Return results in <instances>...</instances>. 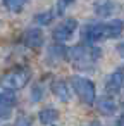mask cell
Here are the masks:
<instances>
[{"label":"cell","instance_id":"6da1fadb","mask_svg":"<svg viewBox=\"0 0 124 126\" xmlns=\"http://www.w3.org/2000/svg\"><path fill=\"white\" fill-rule=\"evenodd\" d=\"M124 30V23L115 19V21H110V23H91V24H86L83 28V38L88 42V43H93V42H100L103 38H117Z\"/></svg>","mask_w":124,"mask_h":126},{"label":"cell","instance_id":"7a4b0ae2","mask_svg":"<svg viewBox=\"0 0 124 126\" xmlns=\"http://www.w3.org/2000/svg\"><path fill=\"white\" fill-rule=\"evenodd\" d=\"M69 59L76 69L88 71V69H93V66L100 59V48L88 47V45H76L69 50Z\"/></svg>","mask_w":124,"mask_h":126},{"label":"cell","instance_id":"3957f363","mask_svg":"<svg viewBox=\"0 0 124 126\" xmlns=\"http://www.w3.org/2000/svg\"><path fill=\"white\" fill-rule=\"evenodd\" d=\"M71 85H72L74 92L78 93V97H79L84 104L91 105V104L95 102L96 93H95V85H93V81H90V79L84 78V76H72Z\"/></svg>","mask_w":124,"mask_h":126},{"label":"cell","instance_id":"277c9868","mask_svg":"<svg viewBox=\"0 0 124 126\" xmlns=\"http://www.w3.org/2000/svg\"><path fill=\"white\" fill-rule=\"evenodd\" d=\"M29 78H31L29 69H17V71L9 73V74L2 79V85H4V88H7L9 92H14V90H19V88L26 86V83L29 81Z\"/></svg>","mask_w":124,"mask_h":126},{"label":"cell","instance_id":"5b68a950","mask_svg":"<svg viewBox=\"0 0 124 126\" xmlns=\"http://www.w3.org/2000/svg\"><path fill=\"white\" fill-rule=\"evenodd\" d=\"M76 28H78L76 19H66L64 23H60L59 26H55L52 36H54L55 42H66V40H69L72 36V33L76 31Z\"/></svg>","mask_w":124,"mask_h":126},{"label":"cell","instance_id":"8992f818","mask_svg":"<svg viewBox=\"0 0 124 126\" xmlns=\"http://www.w3.org/2000/svg\"><path fill=\"white\" fill-rule=\"evenodd\" d=\"M122 85H124V67H119V69H115V71L107 78L105 90H107L109 95H115V93L121 92Z\"/></svg>","mask_w":124,"mask_h":126},{"label":"cell","instance_id":"52a82bcc","mask_svg":"<svg viewBox=\"0 0 124 126\" xmlns=\"http://www.w3.org/2000/svg\"><path fill=\"white\" fill-rule=\"evenodd\" d=\"M24 43L29 48H40L43 45V33L40 31V28H29L24 33Z\"/></svg>","mask_w":124,"mask_h":126},{"label":"cell","instance_id":"ba28073f","mask_svg":"<svg viewBox=\"0 0 124 126\" xmlns=\"http://www.w3.org/2000/svg\"><path fill=\"white\" fill-rule=\"evenodd\" d=\"M14 105H16V97L11 92L9 93H0V119L9 117Z\"/></svg>","mask_w":124,"mask_h":126},{"label":"cell","instance_id":"9c48e42d","mask_svg":"<svg viewBox=\"0 0 124 126\" xmlns=\"http://www.w3.org/2000/svg\"><path fill=\"white\" fill-rule=\"evenodd\" d=\"M52 92H54V95H57V98L62 100V102H67V100L71 98L69 86H67V83L62 81V79H59V81H55V83L52 85Z\"/></svg>","mask_w":124,"mask_h":126},{"label":"cell","instance_id":"30bf717a","mask_svg":"<svg viewBox=\"0 0 124 126\" xmlns=\"http://www.w3.org/2000/svg\"><path fill=\"white\" fill-rule=\"evenodd\" d=\"M98 110L103 114V116H112L115 110H117V104L114 102V98L112 97H103V98H100L98 100Z\"/></svg>","mask_w":124,"mask_h":126},{"label":"cell","instance_id":"8fae6325","mask_svg":"<svg viewBox=\"0 0 124 126\" xmlns=\"http://www.w3.org/2000/svg\"><path fill=\"white\" fill-rule=\"evenodd\" d=\"M38 119H40V123H43V124H52V123H55V121L59 119V112H57L55 109H52V107H45V109L40 110Z\"/></svg>","mask_w":124,"mask_h":126},{"label":"cell","instance_id":"7c38bea8","mask_svg":"<svg viewBox=\"0 0 124 126\" xmlns=\"http://www.w3.org/2000/svg\"><path fill=\"white\" fill-rule=\"evenodd\" d=\"M33 21H35L36 24H40V26H47V24H50V23L54 21V12H50V11H47V12H40V14L35 16Z\"/></svg>","mask_w":124,"mask_h":126},{"label":"cell","instance_id":"4fadbf2b","mask_svg":"<svg viewBox=\"0 0 124 126\" xmlns=\"http://www.w3.org/2000/svg\"><path fill=\"white\" fill-rule=\"evenodd\" d=\"M114 9V4L112 2H96L95 4V11L98 16H109Z\"/></svg>","mask_w":124,"mask_h":126},{"label":"cell","instance_id":"5bb4252c","mask_svg":"<svg viewBox=\"0 0 124 126\" xmlns=\"http://www.w3.org/2000/svg\"><path fill=\"white\" fill-rule=\"evenodd\" d=\"M66 54H67V50H66L64 47H59V45H52V47L48 48V59H50V61H52V57H54V61L62 59Z\"/></svg>","mask_w":124,"mask_h":126},{"label":"cell","instance_id":"9a60e30c","mask_svg":"<svg viewBox=\"0 0 124 126\" xmlns=\"http://www.w3.org/2000/svg\"><path fill=\"white\" fill-rule=\"evenodd\" d=\"M4 5L11 12H21L24 7V2H21V0H7V2H4Z\"/></svg>","mask_w":124,"mask_h":126},{"label":"cell","instance_id":"2e32d148","mask_svg":"<svg viewBox=\"0 0 124 126\" xmlns=\"http://www.w3.org/2000/svg\"><path fill=\"white\" fill-rule=\"evenodd\" d=\"M33 97H31V100L33 102H38V100H41L43 98V86H40V85H36L35 88H33V93H31Z\"/></svg>","mask_w":124,"mask_h":126},{"label":"cell","instance_id":"e0dca14e","mask_svg":"<svg viewBox=\"0 0 124 126\" xmlns=\"http://www.w3.org/2000/svg\"><path fill=\"white\" fill-rule=\"evenodd\" d=\"M29 123H31V119L26 116V117H19V121H17L16 126H29Z\"/></svg>","mask_w":124,"mask_h":126},{"label":"cell","instance_id":"ac0fdd59","mask_svg":"<svg viewBox=\"0 0 124 126\" xmlns=\"http://www.w3.org/2000/svg\"><path fill=\"white\" fill-rule=\"evenodd\" d=\"M117 52H119V55H121V57H124V42L117 45Z\"/></svg>","mask_w":124,"mask_h":126},{"label":"cell","instance_id":"d6986e66","mask_svg":"<svg viewBox=\"0 0 124 126\" xmlns=\"http://www.w3.org/2000/svg\"><path fill=\"white\" fill-rule=\"evenodd\" d=\"M121 126H124V116H122V119H121Z\"/></svg>","mask_w":124,"mask_h":126},{"label":"cell","instance_id":"ffe728a7","mask_svg":"<svg viewBox=\"0 0 124 126\" xmlns=\"http://www.w3.org/2000/svg\"><path fill=\"white\" fill-rule=\"evenodd\" d=\"M91 126H100V124H91Z\"/></svg>","mask_w":124,"mask_h":126}]
</instances>
